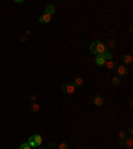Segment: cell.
Masks as SVG:
<instances>
[{
    "label": "cell",
    "mask_w": 133,
    "mask_h": 149,
    "mask_svg": "<svg viewBox=\"0 0 133 149\" xmlns=\"http://www.w3.org/2000/svg\"><path fill=\"white\" fill-rule=\"evenodd\" d=\"M89 51H91V53H95L97 56V55H101L103 52L105 51V45L104 43L100 42V40H96V42H93L92 44H91V47H89Z\"/></svg>",
    "instance_id": "1"
},
{
    "label": "cell",
    "mask_w": 133,
    "mask_h": 149,
    "mask_svg": "<svg viewBox=\"0 0 133 149\" xmlns=\"http://www.w3.org/2000/svg\"><path fill=\"white\" fill-rule=\"evenodd\" d=\"M41 142H43V137L40 134H32L29 137L28 144L31 148H37V146H41Z\"/></svg>",
    "instance_id": "2"
},
{
    "label": "cell",
    "mask_w": 133,
    "mask_h": 149,
    "mask_svg": "<svg viewBox=\"0 0 133 149\" xmlns=\"http://www.w3.org/2000/svg\"><path fill=\"white\" fill-rule=\"evenodd\" d=\"M75 91H76V88L73 87V84L71 83H64L61 85V92L65 93V95H72Z\"/></svg>",
    "instance_id": "3"
},
{
    "label": "cell",
    "mask_w": 133,
    "mask_h": 149,
    "mask_svg": "<svg viewBox=\"0 0 133 149\" xmlns=\"http://www.w3.org/2000/svg\"><path fill=\"white\" fill-rule=\"evenodd\" d=\"M128 67L122 65V64H120V65L116 67V76H118V77H124V76H126L128 74Z\"/></svg>",
    "instance_id": "4"
},
{
    "label": "cell",
    "mask_w": 133,
    "mask_h": 149,
    "mask_svg": "<svg viewBox=\"0 0 133 149\" xmlns=\"http://www.w3.org/2000/svg\"><path fill=\"white\" fill-rule=\"evenodd\" d=\"M132 61H133V57H132V55H129V53H126V55H122L121 56V63H122V65H129V64H132Z\"/></svg>",
    "instance_id": "5"
},
{
    "label": "cell",
    "mask_w": 133,
    "mask_h": 149,
    "mask_svg": "<svg viewBox=\"0 0 133 149\" xmlns=\"http://www.w3.org/2000/svg\"><path fill=\"white\" fill-rule=\"evenodd\" d=\"M104 96L101 95H96L95 97H93V104L96 105V107H103L104 105Z\"/></svg>",
    "instance_id": "6"
},
{
    "label": "cell",
    "mask_w": 133,
    "mask_h": 149,
    "mask_svg": "<svg viewBox=\"0 0 133 149\" xmlns=\"http://www.w3.org/2000/svg\"><path fill=\"white\" fill-rule=\"evenodd\" d=\"M104 45H105V48H107V49L112 52V51H114L117 48V43H116V40H108V42L105 43Z\"/></svg>",
    "instance_id": "7"
},
{
    "label": "cell",
    "mask_w": 133,
    "mask_h": 149,
    "mask_svg": "<svg viewBox=\"0 0 133 149\" xmlns=\"http://www.w3.org/2000/svg\"><path fill=\"white\" fill-rule=\"evenodd\" d=\"M49 21H51V16L47 15V13H41L40 16H39V23L40 24H48Z\"/></svg>",
    "instance_id": "8"
},
{
    "label": "cell",
    "mask_w": 133,
    "mask_h": 149,
    "mask_svg": "<svg viewBox=\"0 0 133 149\" xmlns=\"http://www.w3.org/2000/svg\"><path fill=\"white\" fill-rule=\"evenodd\" d=\"M55 12H56V8H55V5H52V4H48L47 7H45V9H44V13L49 15V16H52Z\"/></svg>",
    "instance_id": "9"
},
{
    "label": "cell",
    "mask_w": 133,
    "mask_h": 149,
    "mask_svg": "<svg viewBox=\"0 0 133 149\" xmlns=\"http://www.w3.org/2000/svg\"><path fill=\"white\" fill-rule=\"evenodd\" d=\"M105 61H107V60H105V59L101 55H97V56H96V59H95V64H96V65H99V67L104 65V64H105Z\"/></svg>",
    "instance_id": "10"
},
{
    "label": "cell",
    "mask_w": 133,
    "mask_h": 149,
    "mask_svg": "<svg viewBox=\"0 0 133 149\" xmlns=\"http://www.w3.org/2000/svg\"><path fill=\"white\" fill-rule=\"evenodd\" d=\"M83 85H84V80H83V77H76L75 81H73V87L75 88H81Z\"/></svg>",
    "instance_id": "11"
},
{
    "label": "cell",
    "mask_w": 133,
    "mask_h": 149,
    "mask_svg": "<svg viewBox=\"0 0 133 149\" xmlns=\"http://www.w3.org/2000/svg\"><path fill=\"white\" fill-rule=\"evenodd\" d=\"M105 67H107V68H108V69H114V68H116L117 67V63L114 61V60H108V61H105V64H104Z\"/></svg>",
    "instance_id": "12"
},
{
    "label": "cell",
    "mask_w": 133,
    "mask_h": 149,
    "mask_svg": "<svg viewBox=\"0 0 133 149\" xmlns=\"http://www.w3.org/2000/svg\"><path fill=\"white\" fill-rule=\"evenodd\" d=\"M124 145L128 149H133V138H132V137H130V136L126 137V138L124 140Z\"/></svg>",
    "instance_id": "13"
},
{
    "label": "cell",
    "mask_w": 133,
    "mask_h": 149,
    "mask_svg": "<svg viewBox=\"0 0 133 149\" xmlns=\"http://www.w3.org/2000/svg\"><path fill=\"white\" fill-rule=\"evenodd\" d=\"M101 56H103V57H104L107 61H108V60H112V57H113L112 52H111V51H108L107 48H105V51L103 52V53H101Z\"/></svg>",
    "instance_id": "14"
},
{
    "label": "cell",
    "mask_w": 133,
    "mask_h": 149,
    "mask_svg": "<svg viewBox=\"0 0 133 149\" xmlns=\"http://www.w3.org/2000/svg\"><path fill=\"white\" fill-rule=\"evenodd\" d=\"M29 111L33 112V113H36V112L40 111V105H39L37 103H32L31 105H29Z\"/></svg>",
    "instance_id": "15"
},
{
    "label": "cell",
    "mask_w": 133,
    "mask_h": 149,
    "mask_svg": "<svg viewBox=\"0 0 133 149\" xmlns=\"http://www.w3.org/2000/svg\"><path fill=\"white\" fill-rule=\"evenodd\" d=\"M126 132H125L124 129H120V131H118V138H120V141H124L125 138H126Z\"/></svg>",
    "instance_id": "16"
},
{
    "label": "cell",
    "mask_w": 133,
    "mask_h": 149,
    "mask_svg": "<svg viewBox=\"0 0 133 149\" xmlns=\"http://www.w3.org/2000/svg\"><path fill=\"white\" fill-rule=\"evenodd\" d=\"M121 83V77H118V76H113L112 77V84L116 87V85H120Z\"/></svg>",
    "instance_id": "17"
},
{
    "label": "cell",
    "mask_w": 133,
    "mask_h": 149,
    "mask_svg": "<svg viewBox=\"0 0 133 149\" xmlns=\"http://www.w3.org/2000/svg\"><path fill=\"white\" fill-rule=\"evenodd\" d=\"M57 149H69V145L68 142H60V144H57Z\"/></svg>",
    "instance_id": "18"
},
{
    "label": "cell",
    "mask_w": 133,
    "mask_h": 149,
    "mask_svg": "<svg viewBox=\"0 0 133 149\" xmlns=\"http://www.w3.org/2000/svg\"><path fill=\"white\" fill-rule=\"evenodd\" d=\"M57 148V144L55 141H49L48 142V149H56Z\"/></svg>",
    "instance_id": "19"
},
{
    "label": "cell",
    "mask_w": 133,
    "mask_h": 149,
    "mask_svg": "<svg viewBox=\"0 0 133 149\" xmlns=\"http://www.w3.org/2000/svg\"><path fill=\"white\" fill-rule=\"evenodd\" d=\"M19 149H31V146H29L28 142H23V144L20 145V148Z\"/></svg>",
    "instance_id": "20"
},
{
    "label": "cell",
    "mask_w": 133,
    "mask_h": 149,
    "mask_svg": "<svg viewBox=\"0 0 133 149\" xmlns=\"http://www.w3.org/2000/svg\"><path fill=\"white\" fill-rule=\"evenodd\" d=\"M36 99H37L36 95H31V96H29V101H31V103H36Z\"/></svg>",
    "instance_id": "21"
},
{
    "label": "cell",
    "mask_w": 133,
    "mask_h": 149,
    "mask_svg": "<svg viewBox=\"0 0 133 149\" xmlns=\"http://www.w3.org/2000/svg\"><path fill=\"white\" fill-rule=\"evenodd\" d=\"M128 133H129V136L132 137V134H133V128H132V127H129V128H128Z\"/></svg>",
    "instance_id": "22"
},
{
    "label": "cell",
    "mask_w": 133,
    "mask_h": 149,
    "mask_svg": "<svg viewBox=\"0 0 133 149\" xmlns=\"http://www.w3.org/2000/svg\"><path fill=\"white\" fill-rule=\"evenodd\" d=\"M128 31H129V33H133V27H132V25H129Z\"/></svg>",
    "instance_id": "23"
},
{
    "label": "cell",
    "mask_w": 133,
    "mask_h": 149,
    "mask_svg": "<svg viewBox=\"0 0 133 149\" xmlns=\"http://www.w3.org/2000/svg\"><path fill=\"white\" fill-rule=\"evenodd\" d=\"M129 107H130V108H133V100H132V99L129 100Z\"/></svg>",
    "instance_id": "24"
},
{
    "label": "cell",
    "mask_w": 133,
    "mask_h": 149,
    "mask_svg": "<svg viewBox=\"0 0 133 149\" xmlns=\"http://www.w3.org/2000/svg\"><path fill=\"white\" fill-rule=\"evenodd\" d=\"M20 42H25V36H21L20 37Z\"/></svg>",
    "instance_id": "25"
},
{
    "label": "cell",
    "mask_w": 133,
    "mask_h": 149,
    "mask_svg": "<svg viewBox=\"0 0 133 149\" xmlns=\"http://www.w3.org/2000/svg\"><path fill=\"white\" fill-rule=\"evenodd\" d=\"M36 149H45V148H44V146H37Z\"/></svg>",
    "instance_id": "26"
},
{
    "label": "cell",
    "mask_w": 133,
    "mask_h": 149,
    "mask_svg": "<svg viewBox=\"0 0 133 149\" xmlns=\"http://www.w3.org/2000/svg\"><path fill=\"white\" fill-rule=\"evenodd\" d=\"M77 149H87V148H85V146H79Z\"/></svg>",
    "instance_id": "27"
}]
</instances>
